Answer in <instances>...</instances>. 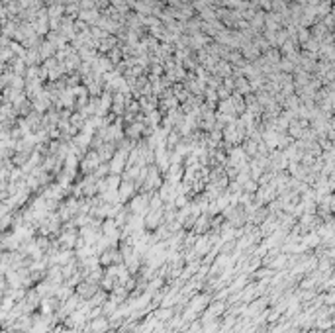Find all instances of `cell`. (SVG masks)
Here are the masks:
<instances>
[{
	"mask_svg": "<svg viewBox=\"0 0 335 333\" xmlns=\"http://www.w3.org/2000/svg\"><path fill=\"white\" fill-rule=\"evenodd\" d=\"M126 206H128L130 214L145 216L149 212V192H137L134 198H130V202Z\"/></svg>",
	"mask_w": 335,
	"mask_h": 333,
	"instance_id": "6da1fadb",
	"label": "cell"
},
{
	"mask_svg": "<svg viewBox=\"0 0 335 333\" xmlns=\"http://www.w3.org/2000/svg\"><path fill=\"white\" fill-rule=\"evenodd\" d=\"M214 298V294H210V292H206V290H200V292H196V294H192L188 302H186V308H190V310H194L196 314H202L206 308H208V304L212 302Z\"/></svg>",
	"mask_w": 335,
	"mask_h": 333,
	"instance_id": "7a4b0ae2",
	"label": "cell"
},
{
	"mask_svg": "<svg viewBox=\"0 0 335 333\" xmlns=\"http://www.w3.org/2000/svg\"><path fill=\"white\" fill-rule=\"evenodd\" d=\"M98 263H100L102 268L124 263V259H122V253H120V249H118V245H116V247H106V249L102 251L100 255H98Z\"/></svg>",
	"mask_w": 335,
	"mask_h": 333,
	"instance_id": "3957f363",
	"label": "cell"
},
{
	"mask_svg": "<svg viewBox=\"0 0 335 333\" xmlns=\"http://www.w3.org/2000/svg\"><path fill=\"white\" fill-rule=\"evenodd\" d=\"M108 329H110V321H108V317L102 314L98 317L88 319L86 325L83 327V333H106Z\"/></svg>",
	"mask_w": 335,
	"mask_h": 333,
	"instance_id": "277c9868",
	"label": "cell"
},
{
	"mask_svg": "<svg viewBox=\"0 0 335 333\" xmlns=\"http://www.w3.org/2000/svg\"><path fill=\"white\" fill-rule=\"evenodd\" d=\"M100 163L102 161H100V157H98L96 151H86L83 157V161L79 163V166H81V171H83L84 175H92Z\"/></svg>",
	"mask_w": 335,
	"mask_h": 333,
	"instance_id": "5b68a950",
	"label": "cell"
},
{
	"mask_svg": "<svg viewBox=\"0 0 335 333\" xmlns=\"http://www.w3.org/2000/svg\"><path fill=\"white\" fill-rule=\"evenodd\" d=\"M163 221V208L161 210H149L145 216H143V230L145 232H155Z\"/></svg>",
	"mask_w": 335,
	"mask_h": 333,
	"instance_id": "8992f818",
	"label": "cell"
},
{
	"mask_svg": "<svg viewBox=\"0 0 335 333\" xmlns=\"http://www.w3.org/2000/svg\"><path fill=\"white\" fill-rule=\"evenodd\" d=\"M137 194V188H135V183L132 181H122L120 186H118V200L120 204H128L130 198H134Z\"/></svg>",
	"mask_w": 335,
	"mask_h": 333,
	"instance_id": "52a82bcc",
	"label": "cell"
},
{
	"mask_svg": "<svg viewBox=\"0 0 335 333\" xmlns=\"http://www.w3.org/2000/svg\"><path fill=\"white\" fill-rule=\"evenodd\" d=\"M100 286L98 284H92V283H86V281H81V283L75 286V294L79 296L81 300H90L92 294L98 290Z\"/></svg>",
	"mask_w": 335,
	"mask_h": 333,
	"instance_id": "ba28073f",
	"label": "cell"
},
{
	"mask_svg": "<svg viewBox=\"0 0 335 333\" xmlns=\"http://www.w3.org/2000/svg\"><path fill=\"white\" fill-rule=\"evenodd\" d=\"M96 153H98V157H100L102 163H108V161L114 157V153H116V143L106 141V143H102L100 147L96 149Z\"/></svg>",
	"mask_w": 335,
	"mask_h": 333,
	"instance_id": "9c48e42d",
	"label": "cell"
},
{
	"mask_svg": "<svg viewBox=\"0 0 335 333\" xmlns=\"http://www.w3.org/2000/svg\"><path fill=\"white\" fill-rule=\"evenodd\" d=\"M106 300H108V292H104L102 288H98V290L92 294V298L88 300V304H90V306H100L102 308V304H104Z\"/></svg>",
	"mask_w": 335,
	"mask_h": 333,
	"instance_id": "30bf717a",
	"label": "cell"
},
{
	"mask_svg": "<svg viewBox=\"0 0 335 333\" xmlns=\"http://www.w3.org/2000/svg\"><path fill=\"white\" fill-rule=\"evenodd\" d=\"M116 284H118V283H116V279H112V276L104 274V276H102V281H100V283H98V286H100V288H102V290H104V292H112Z\"/></svg>",
	"mask_w": 335,
	"mask_h": 333,
	"instance_id": "8fae6325",
	"label": "cell"
},
{
	"mask_svg": "<svg viewBox=\"0 0 335 333\" xmlns=\"http://www.w3.org/2000/svg\"><path fill=\"white\" fill-rule=\"evenodd\" d=\"M90 141H92V137L88 135V133H81V137L77 139V143L81 145V149H88V145H90Z\"/></svg>",
	"mask_w": 335,
	"mask_h": 333,
	"instance_id": "7c38bea8",
	"label": "cell"
},
{
	"mask_svg": "<svg viewBox=\"0 0 335 333\" xmlns=\"http://www.w3.org/2000/svg\"><path fill=\"white\" fill-rule=\"evenodd\" d=\"M141 132H143V128H141V126H134V128H128V130H126V135H128L130 139H137Z\"/></svg>",
	"mask_w": 335,
	"mask_h": 333,
	"instance_id": "4fadbf2b",
	"label": "cell"
},
{
	"mask_svg": "<svg viewBox=\"0 0 335 333\" xmlns=\"http://www.w3.org/2000/svg\"><path fill=\"white\" fill-rule=\"evenodd\" d=\"M304 126H306V124H302V126H290V133H292V135H294V137H302V128H304Z\"/></svg>",
	"mask_w": 335,
	"mask_h": 333,
	"instance_id": "5bb4252c",
	"label": "cell"
}]
</instances>
